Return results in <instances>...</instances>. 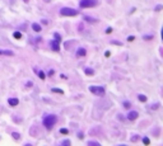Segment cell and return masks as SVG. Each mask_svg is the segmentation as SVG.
Returning <instances> with one entry per match:
<instances>
[{"label":"cell","mask_w":163,"mask_h":146,"mask_svg":"<svg viewBox=\"0 0 163 146\" xmlns=\"http://www.w3.org/2000/svg\"><path fill=\"white\" fill-rule=\"evenodd\" d=\"M56 122H57V117H56L55 114H49V116H46L45 118H43V126L47 130H51L52 127L56 125Z\"/></svg>","instance_id":"obj_1"},{"label":"cell","mask_w":163,"mask_h":146,"mask_svg":"<svg viewBox=\"0 0 163 146\" xmlns=\"http://www.w3.org/2000/svg\"><path fill=\"white\" fill-rule=\"evenodd\" d=\"M60 15H62V17H75V15H78V10L71 8H61Z\"/></svg>","instance_id":"obj_2"},{"label":"cell","mask_w":163,"mask_h":146,"mask_svg":"<svg viewBox=\"0 0 163 146\" xmlns=\"http://www.w3.org/2000/svg\"><path fill=\"white\" fill-rule=\"evenodd\" d=\"M89 92L90 93H93V94H96V95H99V97H102V95H105V88L103 86H98V85H90L89 86Z\"/></svg>","instance_id":"obj_3"},{"label":"cell","mask_w":163,"mask_h":146,"mask_svg":"<svg viewBox=\"0 0 163 146\" xmlns=\"http://www.w3.org/2000/svg\"><path fill=\"white\" fill-rule=\"evenodd\" d=\"M98 4V0H80V8H94Z\"/></svg>","instance_id":"obj_4"},{"label":"cell","mask_w":163,"mask_h":146,"mask_svg":"<svg viewBox=\"0 0 163 146\" xmlns=\"http://www.w3.org/2000/svg\"><path fill=\"white\" fill-rule=\"evenodd\" d=\"M50 46H51V48L54 50V51H59V50H60V42L56 41V39L50 42Z\"/></svg>","instance_id":"obj_5"},{"label":"cell","mask_w":163,"mask_h":146,"mask_svg":"<svg viewBox=\"0 0 163 146\" xmlns=\"http://www.w3.org/2000/svg\"><path fill=\"white\" fill-rule=\"evenodd\" d=\"M138 117H139V113H138V112H135V111L130 112V113L127 114V118H129L130 121H135Z\"/></svg>","instance_id":"obj_6"},{"label":"cell","mask_w":163,"mask_h":146,"mask_svg":"<svg viewBox=\"0 0 163 146\" xmlns=\"http://www.w3.org/2000/svg\"><path fill=\"white\" fill-rule=\"evenodd\" d=\"M8 103L10 104L12 107H17V105L19 104V99H18V98H10L8 100Z\"/></svg>","instance_id":"obj_7"},{"label":"cell","mask_w":163,"mask_h":146,"mask_svg":"<svg viewBox=\"0 0 163 146\" xmlns=\"http://www.w3.org/2000/svg\"><path fill=\"white\" fill-rule=\"evenodd\" d=\"M87 55V51H86V48H78V51H77V57H84V56Z\"/></svg>","instance_id":"obj_8"},{"label":"cell","mask_w":163,"mask_h":146,"mask_svg":"<svg viewBox=\"0 0 163 146\" xmlns=\"http://www.w3.org/2000/svg\"><path fill=\"white\" fill-rule=\"evenodd\" d=\"M84 19L87 22H89V23H98V19H97V18H90L88 15H84Z\"/></svg>","instance_id":"obj_9"},{"label":"cell","mask_w":163,"mask_h":146,"mask_svg":"<svg viewBox=\"0 0 163 146\" xmlns=\"http://www.w3.org/2000/svg\"><path fill=\"white\" fill-rule=\"evenodd\" d=\"M32 28H33L34 32H41V26H40V24L33 23V24H32Z\"/></svg>","instance_id":"obj_10"},{"label":"cell","mask_w":163,"mask_h":146,"mask_svg":"<svg viewBox=\"0 0 163 146\" xmlns=\"http://www.w3.org/2000/svg\"><path fill=\"white\" fill-rule=\"evenodd\" d=\"M84 71H86V74H87V75H89V76L94 75V70H92V69H86Z\"/></svg>","instance_id":"obj_11"},{"label":"cell","mask_w":163,"mask_h":146,"mask_svg":"<svg viewBox=\"0 0 163 146\" xmlns=\"http://www.w3.org/2000/svg\"><path fill=\"white\" fill-rule=\"evenodd\" d=\"M138 98H139V100H140V102H147V99H148L144 94H139V95H138Z\"/></svg>","instance_id":"obj_12"},{"label":"cell","mask_w":163,"mask_h":146,"mask_svg":"<svg viewBox=\"0 0 163 146\" xmlns=\"http://www.w3.org/2000/svg\"><path fill=\"white\" fill-rule=\"evenodd\" d=\"M13 36H14L15 39H20V38H22V33H20V32H14Z\"/></svg>","instance_id":"obj_13"},{"label":"cell","mask_w":163,"mask_h":146,"mask_svg":"<svg viewBox=\"0 0 163 146\" xmlns=\"http://www.w3.org/2000/svg\"><path fill=\"white\" fill-rule=\"evenodd\" d=\"M0 55H8V56H13V52H12V51H1V50H0Z\"/></svg>","instance_id":"obj_14"},{"label":"cell","mask_w":163,"mask_h":146,"mask_svg":"<svg viewBox=\"0 0 163 146\" xmlns=\"http://www.w3.org/2000/svg\"><path fill=\"white\" fill-rule=\"evenodd\" d=\"M12 136H13V138L15 140V141L20 138V135H19V133H18V132H13V133H12Z\"/></svg>","instance_id":"obj_15"},{"label":"cell","mask_w":163,"mask_h":146,"mask_svg":"<svg viewBox=\"0 0 163 146\" xmlns=\"http://www.w3.org/2000/svg\"><path fill=\"white\" fill-rule=\"evenodd\" d=\"M88 145H89V146H99V142L92 141V140H90V141H88Z\"/></svg>","instance_id":"obj_16"},{"label":"cell","mask_w":163,"mask_h":146,"mask_svg":"<svg viewBox=\"0 0 163 146\" xmlns=\"http://www.w3.org/2000/svg\"><path fill=\"white\" fill-rule=\"evenodd\" d=\"M143 144L144 145H149L150 144V140L148 137H143Z\"/></svg>","instance_id":"obj_17"},{"label":"cell","mask_w":163,"mask_h":146,"mask_svg":"<svg viewBox=\"0 0 163 146\" xmlns=\"http://www.w3.org/2000/svg\"><path fill=\"white\" fill-rule=\"evenodd\" d=\"M38 77L43 80V79L46 77V76H45V73H43V71H38Z\"/></svg>","instance_id":"obj_18"},{"label":"cell","mask_w":163,"mask_h":146,"mask_svg":"<svg viewBox=\"0 0 163 146\" xmlns=\"http://www.w3.org/2000/svg\"><path fill=\"white\" fill-rule=\"evenodd\" d=\"M54 36H55V39H56V41H59V42H60V41H61V36H60V35H59V33H55V35H54Z\"/></svg>","instance_id":"obj_19"},{"label":"cell","mask_w":163,"mask_h":146,"mask_svg":"<svg viewBox=\"0 0 163 146\" xmlns=\"http://www.w3.org/2000/svg\"><path fill=\"white\" fill-rule=\"evenodd\" d=\"M61 145L69 146V145H70V141H69V140H64V141H61Z\"/></svg>","instance_id":"obj_20"},{"label":"cell","mask_w":163,"mask_h":146,"mask_svg":"<svg viewBox=\"0 0 163 146\" xmlns=\"http://www.w3.org/2000/svg\"><path fill=\"white\" fill-rule=\"evenodd\" d=\"M52 92H54V93H59V94H62V93H64V92L61 90V89H56V88L52 89Z\"/></svg>","instance_id":"obj_21"},{"label":"cell","mask_w":163,"mask_h":146,"mask_svg":"<svg viewBox=\"0 0 163 146\" xmlns=\"http://www.w3.org/2000/svg\"><path fill=\"white\" fill-rule=\"evenodd\" d=\"M60 132L62 133V135H68V133H69V131H68L66 128H61V130H60Z\"/></svg>","instance_id":"obj_22"},{"label":"cell","mask_w":163,"mask_h":146,"mask_svg":"<svg viewBox=\"0 0 163 146\" xmlns=\"http://www.w3.org/2000/svg\"><path fill=\"white\" fill-rule=\"evenodd\" d=\"M111 43H112V45H117V46H122V43H120V42H117V41H112Z\"/></svg>","instance_id":"obj_23"},{"label":"cell","mask_w":163,"mask_h":146,"mask_svg":"<svg viewBox=\"0 0 163 146\" xmlns=\"http://www.w3.org/2000/svg\"><path fill=\"white\" fill-rule=\"evenodd\" d=\"M134 39H135V37H134V36H130V37H127V41H129V42L134 41Z\"/></svg>","instance_id":"obj_24"},{"label":"cell","mask_w":163,"mask_h":146,"mask_svg":"<svg viewBox=\"0 0 163 146\" xmlns=\"http://www.w3.org/2000/svg\"><path fill=\"white\" fill-rule=\"evenodd\" d=\"M124 107H125V108H130V103H129V102H125V103H124Z\"/></svg>","instance_id":"obj_25"},{"label":"cell","mask_w":163,"mask_h":146,"mask_svg":"<svg viewBox=\"0 0 163 146\" xmlns=\"http://www.w3.org/2000/svg\"><path fill=\"white\" fill-rule=\"evenodd\" d=\"M153 38V36H150V35H148V36H144V39H152Z\"/></svg>","instance_id":"obj_26"},{"label":"cell","mask_w":163,"mask_h":146,"mask_svg":"<svg viewBox=\"0 0 163 146\" xmlns=\"http://www.w3.org/2000/svg\"><path fill=\"white\" fill-rule=\"evenodd\" d=\"M161 9H162V5L159 4L158 7H155V12H159V10H161Z\"/></svg>","instance_id":"obj_27"},{"label":"cell","mask_w":163,"mask_h":146,"mask_svg":"<svg viewBox=\"0 0 163 146\" xmlns=\"http://www.w3.org/2000/svg\"><path fill=\"white\" fill-rule=\"evenodd\" d=\"M83 137H84V135H83V133H80V132L78 133V138H80V140H82Z\"/></svg>","instance_id":"obj_28"},{"label":"cell","mask_w":163,"mask_h":146,"mask_svg":"<svg viewBox=\"0 0 163 146\" xmlns=\"http://www.w3.org/2000/svg\"><path fill=\"white\" fill-rule=\"evenodd\" d=\"M138 137H139V136H133V137H131V141H136V140H138Z\"/></svg>","instance_id":"obj_29"},{"label":"cell","mask_w":163,"mask_h":146,"mask_svg":"<svg viewBox=\"0 0 163 146\" xmlns=\"http://www.w3.org/2000/svg\"><path fill=\"white\" fill-rule=\"evenodd\" d=\"M54 74H55V71H54V70H50V71H49V76L54 75Z\"/></svg>","instance_id":"obj_30"},{"label":"cell","mask_w":163,"mask_h":146,"mask_svg":"<svg viewBox=\"0 0 163 146\" xmlns=\"http://www.w3.org/2000/svg\"><path fill=\"white\" fill-rule=\"evenodd\" d=\"M158 103H157V104H154V105H152V109H157V108H158Z\"/></svg>","instance_id":"obj_31"},{"label":"cell","mask_w":163,"mask_h":146,"mask_svg":"<svg viewBox=\"0 0 163 146\" xmlns=\"http://www.w3.org/2000/svg\"><path fill=\"white\" fill-rule=\"evenodd\" d=\"M33 85V84H32V81H28L27 83V86H28V88H31V86H32Z\"/></svg>","instance_id":"obj_32"},{"label":"cell","mask_w":163,"mask_h":146,"mask_svg":"<svg viewBox=\"0 0 163 146\" xmlns=\"http://www.w3.org/2000/svg\"><path fill=\"white\" fill-rule=\"evenodd\" d=\"M106 32H107V33H111V32H112V28H107V29H106Z\"/></svg>","instance_id":"obj_33"},{"label":"cell","mask_w":163,"mask_h":146,"mask_svg":"<svg viewBox=\"0 0 163 146\" xmlns=\"http://www.w3.org/2000/svg\"><path fill=\"white\" fill-rule=\"evenodd\" d=\"M105 55H106V57H110V55H111V54H110V52L107 51V52H106V54H105Z\"/></svg>","instance_id":"obj_34"},{"label":"cell","mask_w":163,"mask_h":146,"mask_svg":"<svg viewBox=\"0 0 163 146\" xmlns=\"http://www.w3.org/2000/svg\"><path fill=\"white\" fill-rule=\"evenodd\" d=\"M24 1H26V3H27V1H28V0H24Z\"/></svg>","instance_id":"obj_35"}]
</instances>
